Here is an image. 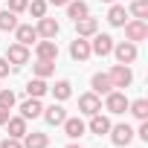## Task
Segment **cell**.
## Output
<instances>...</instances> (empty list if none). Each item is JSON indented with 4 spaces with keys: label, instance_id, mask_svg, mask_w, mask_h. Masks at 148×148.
<instances>
[{
    "label": "cell",
    "instance_id": "16",
    "mask_svg": "<svg viewBox=\"0 0 148 148\" xmlns=\"http://www.w3.org/2000/svg\"><path fill=\"white\" fill-rule=\"evenodd\" d=\"M15 38H18V44L29 47V44H35V41H38V32H35V26H32V23H18V26H15Z\"/></svg>",
    "mask_w": 148,
    "mask_h": 148
},
{
    "label": "cell",
    "instance_id": "38",
    "mask_svg": "<svg viewBox=\"0 0 148 148\" xmlns=\"http://www.w3.org/2000/svg\"><path fill=\"white\" fill-rule=\"evenodd\" d=\"M67 148H82V145H67Z\"/></svg>",
    "mask_w": 148,
    "mask_h": 148
},
{
    "label": "cell",
    "instance_id": "7",
    "mask_svg": "<svg viewBox=\"0 0 148 148\" xmlns=\"http://www.w3.org/2000/svg\"><path fill=\"white\" fill-rule=\"evenodd\" d=\"M113 55H116L119 64H134L136 61V44H131V41L113 44Z\"/></svg>",
    "mask_w": 148,
    "mask_h": 148
},
{
    "label": "cell",
    "instance_id": "12",
    "mask_svg": "<svg viewBox=\"0 0 148 148\" xmlns=\"http://www.w3.org/2000/svg\"><path fill=\"white\" fill-rule=\"evenodd\" d=\"M58 29H61V26H58V21H55V18H47V15H44V18H38V26H35L38 38H55V35H58Z\"/></svg>",
    "mask_w": 148,
    "mask_h": 148
},
{
    "label": "cell",
    "instance_id": "31",
    "mask_svg": "<svg viewBox=\"0 0 148 148\" xmlns=\"http://www.w3.org/2000/svg\"><path fill=\"white\" fill-rule=\"evenodd\" d=\"M26 6H29V0H9V12H15V15L26 12Z\"/></svg>",
    "mask_w": 148,
    "mask_h": 148
},
{
    "label": "cell",
    "instance_id": "25",
    "mask_svg": "<svg viewBox=\"0 0 148 148\" xmlns=\"http://www.w3.org/2000/svg\"><path fill=\"white\" fill-rule=\"evenodd\" d=\"M47 90H49V87H47V79H32V82L26 84V96H32V99H41Z\"/></svg>",
    "mask_w": 148,
    "mask_h": 148
},
{
    "label": "cell",
    "instance_id": "17",
    "mask_svg": "<svg viewBox=\"0 0 148 148\" xmlns=\"http://www.w3.org/2000/svg\"><path fill=\"white\" fill-rule=\"evenodd\" d=\"M41 110H44L41 99H32V96H29V99L21 105V116H23L26 122H29V119H38V116H41Z\"/></svg>",
    "mask_w": 148,
    "mask_h": 148
},
{
    "label": "cell",
    "instance_id": "9",
    "mask_svg": "<svg viewBox=\"0 0 148 148\" xmlns=\"http://www.w3.org/2000/svg\"><path fill=\"white\" fill-rule=\"evenodd\" d=\"M79 110H82L84 116H93V113H99V110H102V99L90 90V93L79 96Z\"/></svg>",
    "mask_w": 148,
    "mask_h": 148
},
{
    "label": "cell",
    "instance_id": "8",
    "mask_svg": "<svg viewBox=\"0 0 148 148\" xmlns=\"http://www.w3.org/2000/svg\"><path fill=\"white\" fill-rule=\"evenodd\" d=\"M6 61H9L12 67H23V64H29V47H23V44H12L9 52H6Z\"/></svg>",
    "mask_w": 148,
    "mask_h": 148
},
{
    "label": "cell",
    "instance_id": "6",
    "mask_svg": "<svg viewBox=\"0 0 148 148\" xmlns=\"http://www.w3.org/2000/svg\"><path fill=\"white\" fill-rule=\"evenodd\" d=\"M90 52H93V55H102V58H105V55H110V52H113V38H110V35H105V32H102V35L96 32V35H93V41H90Z\"/></svg>",
    "mask_w": 148,
    "mask_h": 148
},
{
    "label": "cell",
    "instance_id": "29",
    "mask_svg": "<svg viewBox=\"0 0 148 148\" xmlns=\"http://www.w3.org/2000/svg\"><path fill=\"white\" fill-rule=\"evenodd\" d=\"M0 108H15V93L9 90V87H0Z\"/></svg>",
    "mask_w": 148,
    "mask_h": 148
},
{
    "label": "cell",
    "instance_id": "15",
    "mask_svg": "<svg viewBox=\"0 0 148 148\" xmlns=\"http://www.w3.org/2000/svg\"><path fill=\"white\" fill-rule=\"evenodd\" d=\"M90 87H93L96 96H108L110 90H116V87L110 84V76H108V73H96V76L90 79Z\"/></svg>",
    "mask_w": 148,
    "mask_h": 148
},
{
    "label": "cell",
    "instance_id": "35",
    "mask_svg": "<svg viewBox=\"0 0 148 148\" xmlns=\"http://www.w3.org/2000/svg\"><path fill=\"white\" fill-rule=\"evenodd\" d=\"M9 122V108H0V125Z\"/></svg>",
    "mask_w": 148,
    "mask_h": 148
},
{
    "label": "cell",
    "instance_id": "27",
    "mask_svg": "<svg viewBox=\"0 0 148 148\" xmlns=\"http://www.w3.org/2000/svg\"><path fill=\"white\" fill-rule=\"evenodd\" d=\"M128 110L142 122V119H148V102L145 99H136V102H128Z\"/></svg>",
    "mask_w": 148,
    "mask_h": 148
},
{
    "label": "cell",
    "instance_id": "21",
    "mask_svg": "<svg viewBox=\"0 0 148 148\" xmlns=\"http://www.w3.org/2000/svg\"><path fill=\"white\" fill-rule=\"evenodd\" d=\"M6 128H9V136L23 139V134H26V119H23V116H9Z\"/></svg>",
    "mask_w": 148,
    "mask_h": 148
},
{
    "label": "cell",
    "instance_id": "22",
    "mask_svg": "<svg viewBox=\"0 0 148 148\" xmlns=\"http://www.w3.org/2000/svg\"><path fill=\"white\" fill-rule=\"evenodd\" d=\"M125 18H128L125 6H119V3H110V12H108V23H110V26H125Z\"/></svg>",
    "mask_w": 148,
    "mask_h": 148
},
{
    "label": "cell",
    "instance_id": "2",
    "mask_svg": "<svg viewBox=\"0 0 148 148\" xmlns=\"http://www.w3.org/2000/svg\"><path fill=\"white\" fill-rule=\"evenodd\" d=\"M125 38H128L131 44H139V41H145V38H148V23H145V21H139V18H134V21H125Z\"/></svg>",
    "mask_w": 148,
    "mask_h": 148
},
{
    "label": "cell",
    "instance_id": "36",
    "mask_svg": "<svg viewBox=\"0 0 148 148\" xmlns=\"http://www.w3.org/2000/svg\"><path fill=\"white\" fill-rule=\"evenodd\" d=\"M47 3H52V6H67L70 0H47Z\"/></svg>",
    "mask_w": 148,
    "mask_h": 148
},
{
    "label": "cell",
    "instance_id": "19",
    "mask_svg": "<svg viewBox=\"0 0 148 148\" xmlns=\"http://www.w3.org/2000/svg\"><path fill=\"white\" fill-rule=\"evenodd\" d=\"M49 145V136L47 134H41V131H26L23 134V148H47Z\"/></svg>",
    "mask_w": 148,
    "mask_h": 148
},
{
    "label": "cell",
    "instance_id": "23",
    "mask_svg": "<svg viewBox=\"0 0 148 148\" xmlns=\"http://www.w3.org/2000/svg\"><path fill=\"white\" fill-rule=\"evenodd\" d=\"M52 96H55V102H67V99L73 96V84H70L67 79L55 82V87H52Z\"/></svg>",
    "mask_w": 148,
    "mask_h": 148
},
{
    "label": "cell",
    "instance_id": "5",
    "mask_svg": "<svg viewBox=\"0 0 148 148\" xmlns=\"http://www.w3.org/2000/svg\"><path fill=\"white\" fill-rule=\"evenodd\" d=\"M35 55H38L41 61H55V58H58V44H55V38H41V41L35 44Z\"/></svg>",
    "mask_w": 148,
    "mask_h": 148
},
{
    "label": "cell",
    "instance_id": "18",
    "mask_svg": "<svg viewBox=\"0 0 148 148\" xmlns=\"http://www.w3.org/2000/svg\"><path fill=\"white\" fill-rule=\"evenodd\" d=\"M87 128H90V134L105 136V134L110 131V119H108V116H102V110H99V113H93V116H90V125H87Z\"/></svg>",
    "mask_w": 148,
    "mask_h": 148
},
{
    "label": "cell",
    "instance_id": "11",
    "mask_svg": "<svg viewBox=\"0 0 148 148\" xmlns=\"http://www.w3.org/2000/svg\"><path fill=\"white\" fill-rule=\"evenodd\" d=\"M61 125H64V134H67L70 139H82V136H84V131H87V125H84L79 116H67Z\"/></svg>",
    "mask_w": 148,
    "mask_h": 148
},
{
    "label": "cell",
    "instance_id": "1",
    "mask_svg": "<svg viewBox=\"0 0 148 148\" xmlns=\"http://www.w3.org/2000/svg\"><path fill=\"white\" fill-rule=\"evenodd\" d=\"M108 76H110V84H113V87H119V90L131 87V82H134V73H131V67H128V64H113V70L108 73Z\"/></svg>",
    "mask_w": 148,
    "mask_h": 148
},
{
    "label": "cell",
    "instance_id": "24",
    "mask_svg": "<svg viewBox=\"0 0 148 148\" xmlns=\"http://www.w3.org/2000/svg\"><path fill=\"white\" fill-rule=\"evenodd\" d=\"M18 26V15L9 9H0V32H15Z\"/></svg>",
    "mask_w": 148,
    "mask_h": 148
},
{
    "label": "cell",
    "instance_id": "4",
    "mask_svg": "<svg viewBox=\"0 0 148 148\" xmlns=\"http://www.w3.org/2000/svg\"><path fill=\"white\" fill-rule=\"evenodd\" d=\"M108 134H110L113 145H119V148L134 142V128H131L128 122H122V125H110V131H108Z\"/></svg>",
    "mask_w": 148,
    "mask_h": 148
},
{
    "label": "cell",
    "instance_id": "34",
    "mask_svg": "<svg viewBox=\"0 0 148 148\" xmlns=\"http://www.w3.org/2000/svg\"><path fill=\"white\" fill-rule=\"evenodd\" d=\"M6 76H9V61L0 55V79H6Z\"/></svg>",
    "mask_w": 148,
    "mask_h": 148
},
{
    "label": "cell",
    "instance_id": "32",
    "mask_svg": "<svg viewBox=\"0 0 148 148\" xmlns=\"http://www.w3.org/2000/svg\"><path fill=\"white\" fill-rule=\"evenodd\" d=\"M0 148H23V142L15 136H6V139H0Z\"/></svg>",
    "mask_w": 148,
    "mask_h": 148
},
{
    "label": "cell",
    "instance_id": "20",
    "mask_svg": "<svg viewBox=\"0 0 148 148\" xmlns=\"http://www.w3.org/2000/svg\"><path fill=\"white\" fill-rule=\"evenodd\" d=\"M87 15H90V9H87L84 0H70V3H67V18L79 21V18H87Z\"/></svg>",
    "mask_w": 148,
    "mask_h": 148
},
{
    "label": "cell",
    "instance_id": "33",
    "mask_svg": "<svg viewBox=\"0 0 148 148\" xmlns=\"http://www.w3.org/2000/svg\"><path fill=\"white\" fill-rule=\"evenodd\" d=\"M134 134H136L139 139H145V142H148V119H142V125H139V131H134Z\"/></svg>",
    "mask_w": 148,
    "mask_h": 148
},
{
    "label": "cell",
    "instance_id": "28",
    "mask_svg": "<svg viewBox=\"0 0 148 148\" xmlns=\"http://www.w3.org/2000/svg\"><path fill=\"white\" fill-rule=\"evenodd\" d=\"M131 15L139 18V21H145L148 18V0H131Z\"/></svg>",
    "mask_w": 148,
    "mask_h": 148
},
{
    "label": "cell",
    "instance_id": "13",
    "mask_svg": "<svg viewBox=\"0 0 148 148\" xmlns=\"http://www.w3.org/2000/svg\"><path fill=\"white\" fill-rule=\"evenodd\" d=\"M96 32H99V21H96V18L87 15V18H79V21H76V35H79V38H93Z\"/></svg>",
    "mask_w": 148,
    "mask_h": 148
},
{
    "label": "cell",
    "instance_id": "26",
    "mask_svg": "<svg viewBox=\"0 0 148 148\" xmlns=\"http://www.w3.org/2000/svg\"><path fill=\"white\" fill-rule=\"evenodd\" d=\"M32 70H35V79H49L55 73V61H41L38 58V64H32Z\"/></svg>",
    "mask_w": 148,
    "mask_h": 148
},
{
    "label": "cell",
    "instance_id": "10",
    "mask_svg": "<svg viewBox=\"0 0 148 148\" xmlns=\"http://www.w3.org/2000/svg\"><path fill=\"white\" fill-rule=\"evenodd\" d=\"M90 55H93V52H90V41L76 35V41L70 44V58H73V61H87Z\"/></svg>",
    "mask_w": 148,
    "mask_h": 148
},
{
    "label": "cell",
    "instance_id": "3",
    "mask_svg": "<svg viewBox=\"0 0 148 148\" xmlns=\"http://www.w3.org/2000/svg\"><path fill=\"white\" fill-rule=\"evenodd\" d=\"M105 110H108V113H116V116L125 113V110H128V96H125L122 90H110V93L105 96Z\"/></svg>",
    "mask_w": 148,
    "mask_h": 148
},
{
    "label": "cell",
    "instance_id": "14",
    "mask_svg": "<svg viewBox=\"0 0 148 148\" xmlns=\"http://www.w3.org/2000/svg\"><path fill=\"white\" fill-rule=\"evenodd\" d=\"M41 116L47 119V125H61V122L67 119V110L61 108V102H52L49 108H44V110H41Z\"/></svg>",
    "mask_w": 148,
    "mask_h": 148
},
{
    "label": "cell",
    "instance_id": "39",
    "mask_svg": "<svg viewBox=\"0 0 148 148\" xmlns=\"http://www.w3.org/2000/svg\"><path fill=\"white\" fill-rule=\"evenodd\" d=\"M0 139H3V136H0Z\"/></svg>",
    "mask_w": 148,
    "mask_h": 148
},
{
    "label": "cell",
    "instance_id": "37",
    "mask_svg": "<svg viewBox=\"0 0 148 148\" xmlns=\"http://www.w3.org/2000/svg\"><path fill=\"white\" fill-rule=\"evenodd\" d=\"M102 3H116V0H102Z\"/></svg>",
    "mask_w": 148,
    "mask_h": 148
},
{
    "label": "cell",
    "instance_id": "30",
    "mask_svg": "<svg viewBox=\"0 0 148 148\" xmlns=\"http://www.w3.org/2000/svg\"><path fill=\"white\" fill-rule=\"evenodd\" d=\"M26 9L32 12V18H44V15H47V0H32Z\"/></svg>",
    "mask_w": 148,
    "mask_h": 148
}]
</instances>
